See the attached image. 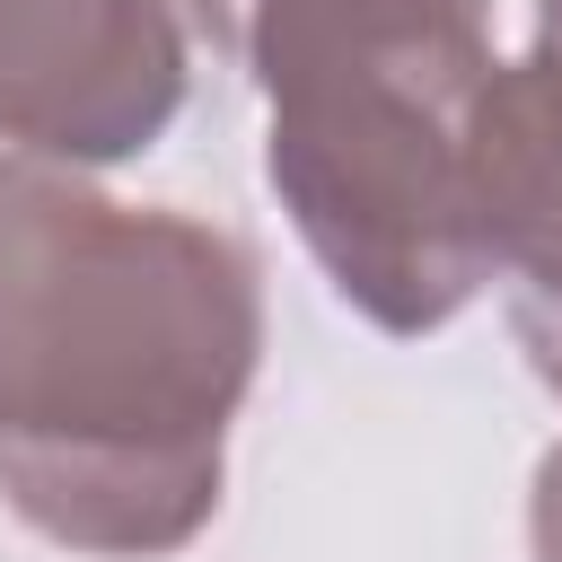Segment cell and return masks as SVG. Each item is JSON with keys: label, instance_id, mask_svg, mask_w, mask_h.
<instances>
[{"label": "cell", "instance_id": "6da1fadb", "mask_svg": "<svg viewBox=\"0 0 562 562\" xmlns=\"http://www.w3.org/2000/svg\"><path fill=\"white\" fill-rule=\"evenodd\" d=\"M263 351L228 228L0 158V492L79 553H167L220 509V439Z\"/></svg>", "mask_w": 562, "mask_h": 562}, {"label": "cell", "instance_id": "7a4b0ae2", "mask_svg": "<svg viewBox=\"0 0 562 562\" xmlns=\"http://www.w3.org/2000/svg\"><path fill=\"white\" fill-rule=\"evenodd\" d=\"M263 105V167L334 272L386 325L430 334L483 281L474 97L492 79L483 0H184Z\"/></svg>", "mask_w": 562, "mask_h": 562}, {"label": "cell", "instance_id": "3957f363", "mask_svg": "<svg viewBox=\"0 0 562 562\" xmlns=\"http://www.w3.org/2000/svg\"><path fill=\"white\" fill-rule=\"evenodd\" d=\"M184 97L167 0H0V140L35 158H132Z\"/></svg>", "mask_w": 562, "mask_h": 562}, {"label": "cell", "instance_id": "277c9868", "mask_svg": "<svg viewBox=\"0 0 562 562\" xmlns=\"http://www.w3.org/2000/svg\"><path fill=\"white\" fill-rule=\"evenodd\" d=\"M474 220L518 290L562 299V0H536V44L474 97Z\"/></svg>", "mask_w": 562, "mask_h": 562}, {"label": "cell", "instance_id": "5b68a950", "mask_svg": "<svg viewBox=\"0 0 562 562\" xmlns=\"http://www.w3.org/2000/svg\"><path fill=\"white\" fill-rule=\"evenodd\" d=\"M509 325H518V342H527V360H536V378L562 395V299L553 290H518V307H509Z\"/></svg>", "mask_w": 562, "mask_h": 562}, {"label": "cell", "instance_id": "8992f818", "mask_svg": "<svg viewBox=\"0 0 562 562\" xmlns=\"http://www.w3.org/2000/svg\"><path fill=\"white\" fill-rule=\"evenodd\" d=\"M536 562H562V448L536 474Z\"/></svg>", "mask_w": 562, "mask_h": 562}]
</instances>
